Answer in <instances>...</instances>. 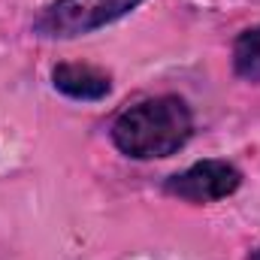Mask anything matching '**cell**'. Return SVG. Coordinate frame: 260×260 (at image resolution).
<instances>
[{
  "label": "cell",
  "mask_w": 260,
  "mask_h": 260,
  "mask_svg": "<svg viewBox=\"0 0 260 260\" xmlns=\"http://www.w3.org/2000/svg\"><path fill=\"white\" fill-rule=\"evenodd\" d=\"M112 145L133 160H160L176 154L194 136V112L176 94L133 103L112 121Z\"/></svg>",
  "instance_id": "obj_1"
},
{
  "label": "cell",
  "mask_w": 260,
  "mask_h": 260,
  "mask_svg": "<svg viewBox=\"0 0 260 260\" xmlns=\"http://www.w3.org/2000/svg\"><path fill=\"white\" fill-rule=\"evenodd\" d=\"M145 0H55L34 18V34L46 40H76L109 27Z\"/></svg>",
  "instance_id": "obj_2"
},
{
  "label": "cell",
  "mask_w": 260,
  "mask_h": 260,
  "mask_svg": "<svg viewBox=\"0 0 260 260\" xmlns=\"http://www.w3.org/2000/svg\"><path fill=\"white\" fill-rule=\"evenodd\" d=\"M242 188V170L224 157H206L197 160L188 170L170 176L164 182V194L179 197L185 203L206 206V203H218L227 200Z\"/></svg>",
  "instance_id": "obj_3"
},
{
  "label": "cell",
  "mask_w": 260,
  "mask_h": 260,
  "mask_svg": "<svg viewBox=\"0 0 260 260\" xmlns=\"http://www.w3.org/2000/svg\"><path fill=\"white\" fill-rule=\"evenodd\" d=\"M52 85L58 94L79 100V103H97L112 94V76L94 64L61 61L52 67Z\"/></svg>",
  "instance_id": "obj_4"
},
{
  "label": "cell",
  "mask_w": 260,
  "mask_h": 260,
  "mask_svg": "<svg viewBox=\"0 0 260 260\" xmlns=\"http://www.w3.org/2000/svg\"><path fill=\"white\" fill-rule=\"evenodd\" d=\"M233 73L245 82H260V24L242 30L233 43Z\"/></svg>",
  "instance_id": "obj_5"
},
{
  "label": "cell",
  "mask_w": 260,
  "mask_h": 260,
  "mask_svg": "<svg viewBox=\"0 0 260 260\" xmlns=\"http://www.w3.org/2000/svg\"><path fill=\"white\" fill-rule=\"evenodd\" d=\"M248 260H260V248H254V251L248 254Z\"/></svg>",
  "instance_id": "obj_6"
}]
</instances>
